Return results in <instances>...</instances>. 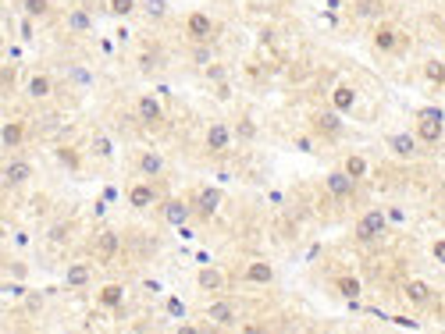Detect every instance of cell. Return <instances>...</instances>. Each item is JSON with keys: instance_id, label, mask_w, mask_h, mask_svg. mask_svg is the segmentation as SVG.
I'll return each instance as SVG.
<instances>
[{"instance_id": "6da1fadb", "label": "cell", "mask_w": 445, "mask_h": 334, "mask_svg": "<svg viewBox=\"0 0 445 334\" xmlns=\"http://www.w3.org/2000/svg\"><path fill=\"white\" fill-rule=\"evenodd\" d=\"M353 235H356V242H360V246H374V242H381V239L388 235V213H385L381 206H378V210L360 213Z\"/></svg>"}, {"instance_id": "7a4b0ae2", "label": "cell", "mask_w": 445, "mask_h": 334, "mask_svg": "<svg viewBox=\"0 0 445 334\" xmlns=\"http://www.w3.org/2000/svg\"><path fill=\"white\" fill-rule=\"evenodd\" d=\"M232 142H236V132H232L225 121H210V125H207V132H203V149H207L210 156H225V153L232 149Z\"/></svg>"}, {"instance_id": "3957f363", "label": "cell", "mask_w": 445, "mask_h": 334, "mask_svg": "<svg viewBox=\"0 0 445 334\" xmlns=\"http://www.w3.org/2000/svg\"><path fill=\"white\" fill-rule=\"evenodd\" d=\"M118 253H122V232L103 228V232L93 235V260L96 263H115Z\"/></svg>"}, {"instance_id": "277c9868", "label": "cell", "mask_w": 445, "mask_h": 334, "mask_svg": "<svg viewBox=\"0 0 445 334\" xmlns=\"http://www.w3.org/2000/svg\"><path fill=\"white\" fill-rule=\"evenodd\" d=\"M203 320L210 323V327H236V320H239V309H236V302H228V299H214L207 309H203Z\"/></svg>"}, {"instance_id": "5b68a950", "label": "cell", "mask_w": 445, "mask_h": 334, "mask_svg": "<svg viewBox=\"0 0 445 334\" xmlns=\"http://www.w3.org/2000/svg\"><path fill=\"white\" fill-rule=\"evenodd\" d=\"M441 135H445L441 114H438V110H420V114H417V139L427 142V146H434Z\"/></svg>"}, {"instance_id": "8992f818", "label": "cell", "mask_w": 445, "mask_h": 334, "mask_svg": "<svg viewBox=\"0 0 445 334\" xmlns=\"http://www.w3.org/2000/svg\"><path fill=\"white\" fill-rule=\"evenodd\" d=\"M196 285L203 292H210V295H221V292L228 288V274L221 270V267H214V263H203L200 274H196Z\"/></svg>"}, {"instance_id": "52a82bcc", "label": "cell", "mask_w": 445, "mask_h": 334, "mask_svg": "<svg viewBox=\"0 0 445 334\" xmlns=\"http://www.w3.org/2000/svg\"><path fill=\"white\" fill-rule=\"evenodd\" d=\"M193 203H186V199H164L160 203V217L164 220H168V225L172 228H182V225H189V220H193Z\"/></svg>"}, {"instance_id": "ba28073f", "label": "cell", "mask_w": 445, "mask_h": 334, "mask_svg": "<svg viewBox=\"0 0 445 334\" xmlns=\"http://www.w3.org/2000/svg\"><path fill=\"white\" fill-rule=\"evenodd\" d=\"M324 185H328L331 199H339V203H346V199L356 196V178H349L346 171H331V175L324 178Z\"/></svg>"}, {"instance_id": "9c48e42d", "label": "cell", "mask_w": 445, "mask_h": 334, "mask_svg": "<svg viewBox=\"0 0 445 334\" xmlns=\"http://www.w3.org/2000/svg\"><path fill=\"white\" fill-rule=\"evenodd\" d=\"M157 203H160V196H157V189H153L150 178L129 185V206H132V210H150V206H157Z\"/></svg>"}, {"instance_id": "30bf717a", "label": "cell", "mask_w": 445, "mask_h": 334, "mask_svg": "<svg viewBox=\"0 0 445 334\" xmlns=\"http://www.w3.org/2000/svg\"><path fill=\"white\" fill-rule=\"evenodd\" d=\"M136 171H139L143 178H160L164 171H168V163H164V156H160L157 149H139V156H136Z\"/></svg>"}, {"instance_id": "8fae6325", "label": "cell", "mask_w": 445, "mask_h": 334, "mask_svg": "<svg viewBox=\"0 0 445 334\" xmlns=\"http://www.w3.org/2000/svg\"><path fill=\"white\" fill-rule=\"evenodd\" d=\"M221 189H200L196 192V199H193V210H196V217H203V220H210L217 210H221Z\"/></svg>"}, {"instance_id": "7c38bea8", "label": "cell", "mask_w": 445, "mask_h": 334, "mask_svg": "<svg viewBox=\"0 0 445 334\" xmlns=\"http://www.w3.org/2000/svg\"><path fill=\"white\" fill-rule=\"evenodd\" d=\"M403 295H406L410 306H427L434 299V288L424 281V277H410V281L403 285Z\"/></svg>"}, {"instance_id": "4fadbf2b", "label": "cell", "mask_w": 445, "mask_h": 334, "mask_svg": "<svg viewBox=\"0 0 445 334\" xmlns=\"http://www.w3.org/2000/svg\"><path fill=\"white\" fill-rule=\"evenodd\" d=\"M32 178V163L29 160H8L4 163V189H18Z\"/></svg>"}, {"instance_id": "5bb4252c", "label": "cell", "mask_w": 445, "mask_h": 334, "mask_svg": "<svg viewBox=\"0 0 445 334\" xmlns=\"http://www.w3.org/2000/svg\"><path fill=\"white\" fill-rule=\"evenodd\" d=\"M243 277H246L250 285L267 288V285H274V267H271L267 260H250V263H246V270H243Z\"/></svg>"}, {"instance_id": "9a60e30c", "label": "cell", "mask_w": 445, "mask_h": 334, "mask_svg": "<svg viewBox=\"0 0 445 334\" xmlns=\"http://www.w3.org/2000/svg\"><path fill=\"white\" fill-rule=\"evenodd\" d=\"M186 32H189L196 43H207V39H210V32H214L210 15H207V11H193V15L186 18Z\"/></svg>"}, {"instance_id": "2e32d148", "label": "cell", "mask_w": 445, "mask_h": 334, "mask_svg": "<svg viewBox=\"0 0 445 334\" xmlns=\"http://www.w3.org/2000/svg\"><path fill=\"white\" fill-rule=\"evenodd\" d=\"M314 128L321 135H342V110H317V114H314Z\"/></svg>"}, {"instance_id": "e0dca14e", "label": "cell", "mask_w": 445, "mask_h": 334, "mask_svg": "<svg viewBox=\"0 0 445 334\" xmlns=\"http://www.w3.org/2000/svg\"><path fill=\"white\" fill-rule=\"evenodd\" d=\"M136 114H139V121H146V125H160L164 121V107H160V100L157 96H139V103H136Z\"/></svg>"}, {"instance_id": "ac0fdd59", "label": "cell", "mask_w": 445, "mask_h": 334, "mask_svg": "<svg viewBox=\"0 0 445 334\" xmlns=\"http://www.w3.org/2000/svg\"><path fill=\"white\" fill-rule=\"evenodd\" d=\"M388 149H392L399 160H413V156H417V135H410V132L388 135Z\"/></svg>"}, {"instance_id": "d6986e66", "label": "cell", "mask_w": 445, "mask_h": 334, "mask_svg": "<svg viewBox=\"0 0 445 334\" xmlns=\"http://www.w3.org/2000/svg\"><path fill=\"white\" fill-rule=\"evenodd\" d=\"M399 46V29H392V25H378L374 29V50L378 53H392Z\"/></svg>"}, {"instance_id": "ffe728a7", "label": "cell", "mask_w": 445, "mask_h": 334, "mask_svg": "<svg viewBox=\"0 0 445 334\" xmlns=\"http://www.w3.org/2000/svg\"><path fill=\"white\" fill-rule=\"evenodd\" d=\"M93 281V267L89 263H72L68 270H65V285L68 288H86Z\"/></svg>"}, {"instance_id": "44dd1931", "label": "cell", "mask_w": 445, "mask_h": 334, "mask_svg": "<svg viewBox=\"0 0 445 334\" xmlns=\"http://www.w3.org/2000/svg\"><path fill=\"white\" fill-rule=\"evenodd\" d=\"M65 29H68L72 36H82V32H89V29H93V15H89V11H82V8H72V11H68V18H65Z\"/></svg>"}, {"instance_id": "7402d4cb", "label": "cell", "mask_w": 445, "mask_h": 334, "mask_svg": "<svg viewBox=\"0 0 445 334\" xmlns=\"http://www.w3.org/2000/svg\"><path fill=\"white\" fill-rule=\"evenodd\" d=\"M72 232H75L72 220H53V225L46 228V242L50 246H68L72 242Z\"/></svg>"}, {"instance_id": "603a6c76", "label": "cell", "mask_w": 445, "mask_h": 334, "mask_svg": "<svg viewBox=\"0 0 445 334\" xmlns=\"http://www.w3.org/2000/svg\"><path fill=\"white\" fill-rule=\"evenodd\" d=\"M331 107H335V110H342V114H349V110L356 107V89L353 86H335V93H331Z\"/></svg>"}, {"instance_id": "cb8c5ba5", "label": "cell", "mask_w": 445, "mask_h": 334, "mask_svg": "<svg viewBox=\"0 0 445 334\" xmlns=\"http://www.w3.org/2000/svg\"><path fill=\"white\" fill-rule=\"evenodd\" d=\"M25 93H29L32 100H46V96L53 93V79H50V75H43V72H36V75L25 82Z\"/></svg>"}, {"instance_id": "d4e9b609", "label": "cell", "mask_w": 445, "mask_h": 334, "mask_svg": "<svg viewBox=\"0 0 445 334\" xmlns=\"http://www.w3.org/2000/svg\"><path fill=\"white\" fill-rule=\"evenodd\" d=\"M335 288H339V295L349 299V302H356V299L363 295V285H360V277H356V274H342L339 281H335Z\"/></svg>"}, {"instance_id": "484cf974", "label": "cell", "mask_w": 445, "mask_h": 334, "mask_svg": "<svg viewBox=\"0 0 445 334\" xmlns=\"http://www.w3.org/2000/svg\"><path fill=\"white\" fill-rule=\"evenodd\" d=\"M342 171H346L349 178L363 182V178L370 175V163H367V156H360V153H349V156H346V163H342Z\"/></svg>"}, {"instance_id": "4316f807", "label": "cell", "mask_w": 445, "mask_h": 334, "mask_svg": "<svg viewBox=\"0 0 445 334\" xmlns=\"http://www.w3.org/2000/svg\"><path fill=\"white\" fill-rule=\"evenodd\" d=\"M100 306L122 309V306H125V285H103V288H100Z\"/></svg>"}, {"instance_id": "83f0119b", "label": "cell", "mask_w": 445, "mask_h": 334, "mask_svg": "<svg viewBox=\"0 0 445 334\" xmlns=\"http://www.w3.org/2000/svg\"><path fill=\"white\" fill-rule=\"evenodd\" d=\"M22 135H25L22 121H8L4 132H0V142H4V149H18L22 146Z\"/></svg>"}, {"instance_id": "f1b7e54d", "label": "cell", "mask_w": 445, "mask_h": 334, "mask_svg": "<svg viewBox=\"0 0 445 334\" xmlns=\"http://www.w3.org/2000/svg\"><path fill=\"white\" fill-rule=\"evenodd\" d=\"M53 156H58V163L68 167V171H79V167H82V160H79V153L72 146H58V149H53Z\"/></svg>"}, {"instance_id": "f546056e", "label": "cell", "mask_w": 445, "mask_h": 334, "mask_svg": "<svg viewBox=\"0 0 445 334\" xmlns=\"http://www.w3.org/2000/svg\"><path fill=\"white\" fill-rule=\"evenodd\" d=\"M25 18H46L50 15V0H22Z\"/></svg>"}, {"instance_id": "4dcf8cb0", "label": "cell", "mask_w": 445, "mask_h": 334, "mask_svg": "<svg viewBox=\"0 0 445 334\" xmlns=\"http://www.w3.org/2000/svg\"><path fill=\"white\" fill-rule=\"evenodd\" d=\"M424 79L434 82V86H445V61H434V58H431V61L424 65Z\"/></svg>"}, {"instance_id": "1f68e13d", "label": "cell", "mask_w": 445, "mask_h": 334, "mask_svg": "<svg viewBox=\"0 0 445 334\" xmlns=\"http://www.w3.org/2000/svg\"><path fill=\"white\" fill-rule=\"evenodd\" d=\"M146 18L150 22H160V18H168V0H146Z\"/></svg>"}, {"instance_id": "d6a6232c", "label": "cell", "mask_w": 445, "mask_h": 334, "mask_svg": "<svg viewBox=\"0 0 445 334\" xmlns=\"http://www.w3.org/2000/svg\"><path fill=\"white\" fill-rule=\"evenodd\" d=\"M360 18H381V0H356Z\"/></svg>"}, {"instance_id": "836d02e7", "label": "cell", "mask_w": 445, "mask_h": 334, "mask_svg": "<svg viewBox=\"0 0 445 334\" xmlns=\"http://www.w3.org/2000/svg\"><path fill=\"white\" fill-rule=\"evenodd\" d=\"M107 8L110 15H118V18H129L136 11V0H107Z\"/></svg>"}, {"instance_id": "e575fe53", "label": "cell", "mask_w": 445, "mask_h": 334, "mask_svg": "<svg viewBox=\"0 0 445 334\" xmlns=\"http://www.w3.org/2000/svg\"><path fill=\"white\" fill-rule=\"evenodd\" d=\"M236 139H243V142L257 139V125H253V118H239V125H236Z\"/></svg>"}, {"instance_id": "d590c367", "label": "cell", "mask_w": 445, "mask_h": 334, "mask_svg": "<svg viewBox=\"0 0 445 334\" xmlns=\"http://www.w3.org/2000/svg\"><path fill=\"white\" fill-rule=\"evenodd\" d=\"M93 153H96L100 160H110V156H115V146H110L107 135H96V139H93Z\"/></svg>"}, {"instance_id": "8d00e7d4", "label": "cell", "mask_w": 445, "mask_h": 334, "mask_svg": "<svg viewBox=\"0 0 445 334\" xmlns=\"http://www.w3.org/2000/svg\"><path fill=\"white\" fill-rule=\"evenodd\" d=\"M193 65H196V68H207V65H214V53H210L203 43L193 50Z\"/></svg>"}, {"instance_id": "74e56055", "label": "cell", "mask_w": 445, "mask_h": 334, "mask_svg": "<svg viewBox=\"0 0 445 334\" xmlns=\"http://www.w3.org/2000/svg\"><path fill=\"white\" fill-rule=\"evenodd\" d=\"M164 306H168V313H172L175 320H182V316H186V302H182V299H175V295L164 299Z\"/></svg>"}, {"instance_id": "f35d334b", "label": "cell", "mask_w": 445, "mask_h": 334, "mask_svg": "<svg viewBox=\"0 0 445 334\" xmlns=\"http://www.w3.org/2000/svg\"><path fill=\"white\" fill-rule=\"evenodd\" d=\"M385 213H388V225H406V213L399 206H385Z\"/></svg>"}, {"instance_id": "ab89813d", "label": "cell", "mask_w": 445, "mask_h": 334, "mask_svg": "<svg viewBox=\"0 0 445 334\" xmlns=\"http://www.w3.org/2000/svg\"><path fill=\"white\" fill-rule=\"evenodd\" d=\"M4 299H25V288L15 281H4Z\"/></svg>"}, {"instance_id": "60d3db41", "label": "cell", "mask_w": 445, "mask_h": 334, "mask_svg": "<svg viewBox=\"0 0 445 334\" xmlns=\"http://www.w3.org/2000/svg\"><path fill=\"white\" fill-rule=\"evenodd\" d=\"M431 256H434L438 263H445V239H434V242H431Z\"/></svg>"}, {"instance_id": "b9f144b4", "label": "cell", "mask_w": 445, "mask_h": 334, "mask_svg": "<svg viewBox=\"0 0 445 334\" xmlns=\"http://www.w3.org/2000/svg\"><path fill=\"white\" fill-rule=\"evenodd\" d=\"M203 72H207V79H214V82H225V68H221V65H207Z\"/></svg>"}, {"instance_id": "7bdbcfd3", "label": "cell", "mask_w": 445, "mask_h": 334, "mask_svg": "<svg viewBox=\"0 0 445 334\" xmlns=\"http://www.w3.org/2000/svg\"><path fill=\"white\" fill-rule=\"evenodd\" d=\"M0 82H4V93H11V86H15V68L4 65V72H0Z\"/></svg>"}, {"instance_id": "ee69618b", "label": "cell", "mask_w": 445, "mask_h": 334, "mask_svg": "<svg viewBox=\"0 0 445 334\" xmlns=\"http://www.w3.org/2000/svg\"><path fill=\"white\" fill-rule=\"evenodd\" d=\"M292 146H296L299 153H314V139H307V135H299V139H292Z\"/></svg>"}, {"instance_id": "f6af8a7d", "label": "cell", "mask_w": 445, "mask_h": 334, "mask_svg": "<svg viewBox=\"0 0 445 334\" xmlns=\"http://www.w3.org/2000/svg\"><path fill=\"white\" fill-rule=\"evenodd\" d=\"M22 39H32V25H29V18L22 22Z\"/></svg>"}, {"instance_id": "bcb514c9", "label": "cell", "mask_w": 445, "mask_h": 334, "mask_svg": "<svg viewBox=\"0 0 445 334\" xmlns=\"http://www.w3.org/2000/svg\"><path fill=\"white\" fill-rule=\"evenodd\" d=\"M441 46H445V36H441Z\"/></svg>"}]
</instances>
